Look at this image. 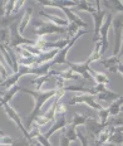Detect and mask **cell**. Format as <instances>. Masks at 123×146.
Instances as JSON below:
<instances>
[{"label":"cell","mask_w":123,"mask_h":146,"mask_svg":"<svg viewBox=\"0 0 123 146\" xmlns=\"http://www.w3.org/2000/svg\"><path fill=\"white\" fill-rule=\"evenodd\" d=\"M25 3L23 0H19V1H15V7H14V10H13V15H19V11L22 10V8L24 7Z\"/></svg>","instance_id":"ab89813d"},{"label":"cell","mask_w":123,"mask_h":146,"mask_svg":"<svg viewBox=\"0 0 123 146\" xmlns=\"http://www.w3.org/2000/svg\"><path fill=\"white\" fill-rule=\"evenodd\" d=\"M123 106V96H121L119 98H117L114 102H112L109 106H108V110H109V113L112 117H116L121 113V108Z\"/></svg>","instance_id":"cb8c5ba5"},{"label":"cell","mask_w":123,"mask_h":146,"mask_svg":"<svg viewBox=\"0 0 123 146\" xmlns=\"http://www.w3.org/2000/svg\"><path fill=\"white\" fill-rule=\"evenodd\" d=\"M20 77H23L22 73H19V72L13 73V74L9 76V77L5 81H3V83H1V86H0V88H7V90H10L11 87H14L16 84V82L20 80Z\"/></svg>","instance_id":"603a6c76"},{"label":"cell","mask_w":123,"mask_h":146,"mask_svg":"<svg viewBox=\"0 0 123 146\" xmlns=\"http://www.w3.org/2000/svg\"><path fill=\"white\" fill-rule=\"evenodd\" d=\"M101 4H103L104 7H106L108 10H109V13L113 14V11L117 14H123V1L121 0H112V1H101Z\"/></svg>","instance_id":"ac0fdd59"},{"label":"cell","mask_w":123,"mask_h":146,"mask_svg":"<svg viewBox=\"0 0 123 146\" xmlns=\"http://www.w3.org/2000/svg\"><path fill=\"white\" fill-rule=\"evenodd\" d=\"M91 116H87V115H82V113H76L73 115V120H72V122L69 123L70 127H73V129H77L78 126H80V125H84L87 123V121H88V118Z\"/></svg>","instance_id":"d4e9b609"},{"label":"cell","mask_w":123,"mask_h":146,"mask_svg":"<svg viewBox=\"0 0 123 146\" xmlns=\"http://www.w3.org/2000/svg\"><path fill=\"white\" fill-rule=\"evenodd\" d=\"M23 15H4L3 18H0V29H8V27L10 28V25L13 23H15L16 20L22 19Z\"/></svg>","instance_id":"7402d4cb"},{"label":"cell","mask_w":123,"mask_h":146,"mask_svg":"<svg viewBox=\"0 0 123 146\" xmlns=\"http://www.w3.org/2000/svg\"><path fill=\"white\" fill-rule=\"evenodd\" d=\"M1 83H3V80H1V78H0V86H1Z\"/></svg>","instance_id":"681fc988"},{"label":"cell","mask_w":123,"mask_h":146,"mask_svg":"<svg viewBox=\"0 0 123 146\" xmlns=\"http://www.w3.org/2000/svg\"><path fill=\"white\" fill-rule=\"evenodd\" d=\"M35 145H37V146H41V145L39 144V142H37V141H35Z\"/></svg>","instance_id":"c3c4849f"},{"label":"cell","mask_w":123,"mask_h":146,"mask_svg":"<svg viewBox=\"0 0 123 146\" xmlns=\"http://www.w3.org/2000/svg\"><path fill=\"white\" fill-rule=\"evenodd\" d=\"M78 103H86V105H88L93 110H97L98 112L101 111V110H103L104 107L101 105V103H98L97 101H95L94 96L92 95H80V96H76L73 97V98L69 101V105L73 106V105H78Z\"/></svg>","instance_id":"9c48e42d"},{"label":"cell","mask_w":123,"mask_h":146,"mask_svg":"<svg viewBox=\"0 0 123 146\" xmlns=\"http://www.w3.org/2000/svg\"><path fill=\"white\" fill-rule=\"evenodd\" d=\"M10 43V29H0V44L7 45Z\"/></svg>","instance_id":"1f68e13d"},{"label":"cell","mask_w":123,"mask_h":146,"mask_svg":"<svg viewBox=\"0 0 123 146\" xmlns=\"http://www.w3.org/2000/svg\"><path fill=\"white\" fill-rule=\"evenodd\" d=\"M5 5H7V1L0 0V18H3L5 15Z\"/></svg>","instance_id":"7bdbcfd3"},{"label":"cell","mask_w":123,"mask_h":146,"mask_svg":"<svg viewBox=\"0 0 123 146\" xmlns=\"http://www.w3.org/2000/svg\"><path fill=\"white\" fill-rule=\"evenodd\" d=\"M35 34L39 38H44L48 34H64L67 33V28L59 27L50 22H41V20H35L34 22Z\"/></svg>","instance_id":"7a4b0ae2"},{"label":"cell","mask_w":123,"mask_h":146,"mask_svg":"<svg viewBox=\"0 0 123 146\" xmlns=\"http://www.w3.org/2000/svg\"><path fill=\"white\" fill-rule=\"evenodd\" d=\"M108 127H123V116H116L113 118H109Z\"/></svg>","instance_id":"d6a6232c"},{"label":"cell","mask_w":123,"mask_h":146,"mask_svg":"<svg viewBox=\"0 0 123 146\" xmlns=\"http://www.w3.org/2000/svg\"><path fill=\"white\" fill-rule=\"evenodd\" d=\"M79 32V27L76 25L74 23H69V25L67 27V33H68V38H73L77 33Z\"/></svg>","instance_id":"836d02e7"},{"label":"cell","mask_w":123,"mask_h":146,"mask_svg":"<svg viewBox=\"0 0 123 146\" xmlns=\"http://www.w3.org/2000/svg\"><path fill=\"white\" fill-rule=\"evenodd\" d=\"M122 63H123V59H122Z\"/></svg>","instance_id":"816d5d0a"},{"label":"cell","mask_w":123,"mask_h":146,"mask_svg":"<svg viewBox=\"0 0 123 146\" xmlns=\"http://www.w3.org/2000/svg\"><path fill=\"white\" fill-rule=\"evenodd\" d=\"M70 145V141L65 137V135L63 133L61 136V140H59V146H69Z\"/></svg>","instance_id":"b9f144b4"},{"label":"cell","mask_w":123,"mask_h":146,"mask_svg":"<svg viewBox=\"0 0 123 146\" xmlns=\"http://www.w3.org/2000/svg\"><path fill=\"white\" fill-rule=\"evenodd\" d=\"M113 145H122L123 144V127H112V132H111L109 141Z\"/></svg>","instance_id":"e0dca14e"},{"label":"cell","mask_w":123,"mask_h":146,"mask_svg":"<svg viewBox=\"0 0 123 146\" xmlns=\"http://www.w3.org/2000/svg\"><path fill=\"white\" fill-rule=\"evenodd\" d=\"M3 136H7V135H5V133H4V132H3V131H1V130H0V137H3Z\"/></svg>","instance_id":"7dc6e473"},{"label":"cell","mask_w":123,"mask_h":146,"mask_svg":"<svg viewBox=\"0 0 123 146\" xmlns=\"http://www.w3.org/2000/svg\"><path fill=\"white\" fill-rule=\"evenodd\" d=\"M121 112H122V113H123V106H122V108H121Z\"/></svg>","instance_id":"f907efd6"},{"label":"cell","mask_w":123,"mask_h":146,"mask_svg":"<svg viewBox=\"0 0 123 146\" xmlns=\"http://www.w3.org/2000/svg\"><path fill=\"white\" fill-rule=\"evenodd\" d=\"M98 117H99V122H102L103 125L108 126V121H109V117H111V113H109V110L107 108H103L98 112Z\"/></svg>","instance_id":"4dcf8cb0"},{"label":"cell","mask_w":123,"mask_h":146,"mask_svg":"<svg viewBox=\"0 0 123 146\" xmlns=\"http://www.w3.org/2000/svg\"><path fill=\"white\" fill-rule=\"evenodd\" d=\"M59 9H62L63 13H64L65 18L68 19L69 23H74L76 25H78L79 28H88V24H87L84 20H82V18H79L78 15L74 13L73 9H69V8H64V7H61Z\"/></svg>","instance_id":"7c38bea8"},{"label":"cell","mask_w":123,"mask_h":146,"mask_svg":"<svg viewBox=\"0 0 123 146\" xmlns=\"http://www.w3.org/2000/svg\"><path fill=\"white\" fill-rule=\"evenodd\" d=\"M102 59V43L101 42H97L94 44V48H93L91 56L86 59L87 64H91L93 62H97V60H101Z\"/></svg>","instance_id":"ffe728a7"},{"label":"cell","mask_w":123,"mask_h":146,"mask_svg":"<svg viewBox=\"0 0 123 146\" xmlns=\"http://www.w3.org/2000/svg\"><path fill=\"white\" fill-rule=\"evenodd\" d=\"M16 49H18V52H19L20 56H22V58H33V57H34L32 53H29V52L26 50L24 47H22V48H16Z\"/></svg>","instance_id":"f35d334b"},{"label":"cell","mask_w":123,"mask_h":146,"mask_svg":"<svg viewBox=\"0 0 123 146\" xmlns=\"http://www.w3.org/2000/svg\"><path fill=\"white\" fill-rule=\"evenodd\" d=\"M14 7H15V1H13V0L7 1V5H5V15H13Z\"/></svg>","instance_id":"d590c367"},{"label":"cell","mask_w":123,"mask_h":146,"mask_svg":"<svg viewBox=\"0 0 123 146\" xmlns=\"http://www.w3.org/2000/svg\"><path fill=\"white\" fill-rule=\"evenodd\" d=\"M8 77H9V76H8L7 68H5V67L3 66V63H1V62H0V78H1L3 81H5Z\"/></svg>","instance_id":"60d3db41"},{"label":"cell","mask_w":123,"mask_h":146,"mask_svg":"<svg viewBox=\"0 0 123 146\" xmlns=\"http://www.w3.org/2000/svg\"><path fill=\"white\" fill-rule=\"evenodd\" d=\"M74 9L76 10H80V11H87V13H89L91 15H93L97 11V8H94V5L91 1H78V5Z\"/></svg>","instance_id":"484cf974"},{"label":"cell","mask_w":123,"mask_h":146,"mask_svg":"<svg viewBox=\"0 0 123 146\" xmlns=\"http://www.w3.org/2000/svg\"><path fill=\"white\" fill-rule=\"evenodd\" d=\"M20 20H16L15 23H13L10 25V43H9V47L10 48H19L20 45H35V40H32V39L25 38L24 35L20 34L19 32V24Z\"/></svg>","instance_id":"3957f363"},{"label":"cell","mask_w":123,"mask_h":146,"mask_svg":"<svg viewBox=\"0 0 123 146\" xmlns=\"http://www.w3.org/2000/svg\"><path fill=\"white\" fill-rule=\"evenodd\" d=\"M64 135H65V137L69 140L70 142H74V141H77V140H78V131H77V129H73V127H70L69 125L67 126V130H65Z\"/></svg>","instance_id":"f546056e"},{"label":"cell","mask_w":123,"mask_h":146,"mask_svg":"<svg viewBox=\"0 0 123 146\" xmlns=\"http://www.w3.org/2000/svg\"><path fill=\"white\" fill-rule=\"evenodd\" d=\"M67 66L69 67L73 72L78 73L79 76H82L84 80H87L88 82H91V83H94V78H93L92 73H91V68H89V64H87V62L82 63H72V62H68Z\"/></svg>","instance_id":"ba28073f"},{"label":"cell","mask_w":123,"mask_h":146,"mask_svg":"<svg viewBox=\"0 0 123 146\" xmlns=\"http://www.w3.org/2000/svg\"><path fill=\"white\" fill-rule=\"evenodd\" d=\"M98 98L97 100H99V101H104V102H114L117 98H119V96L118 93H114V92H112V91H109L108 88L106 87L103 91H101L99 93H98Z\"/></svg>","instance_id":"d6986e66"},{"label":"cell","mask_w":123,"mask_h":146,"mask_svg":"<svg viewBox=\"0 0 123 146\" xmlns=\"http://www.w3.org/2000/svg\"><path fill=\"white\" fill-rule=\"evenodd\" d=\"M39 15L40 17H44L48 19V22L55 24V25H59V27H64V28H67L68 25H69V22H68L67 18H63V17H58V15H53V14H48L45 11L40 10L39 11Z\"/></svg>","instance_id":"9a60e30c"},{"label":"cell","mask_w":123,"mask_h":146,"mask_svg":"<svg viewBox=\"0 0 123 146\" xmlns=\"http://www.w3.org/2000/svg\"><path fill=\"white\" fill-rule=\"evenodd\" d=\"M91 73H92V76H93V78H94V82L97 84H108L109 83V78L107 77V74H104V73H102V72H95V71H93V69H91Z\"/></svg>","instance_id":"83f0119b"},{"label":"cell","mask_w":123,"mask_h":146,"mask_svg":"<svg viewBox=\"0 0 123 146\" xmlns=\"http://www.w3.org/2000/svg\"><path fill=\"white\" fill-rule=\"evenodd\" d=\"M111 132H112V127H106V129H104L103 131L94 139L93 146H104L108 141H109Z\"/></svg>","instance_id":"2e32d148"},{"label":"cell","mask_w":123,"mask_h":146,"mask_svg":"<svg viewBox=\"0 0 123 146\" xmlns=\"http://www.w3.org/2000/svg\"><path fill=\"white\" fill-rule=\"evenodd\" d=\"M67 126H68V120L65 118V116H59V117H57V121L52 125V127H50L48 131L44 132L43 135L49 140L50 136H52L54 132L59 131V130H63V129H67Z\"/></svg>","instance_id":"5bb4252c"},{"label":"cell","mask_w":123,"mask_h":146,"mask_svg":"<svg viewBox=\"0 0 123 146\" xmlns=\"http://www.w3.org/2000/svg\"><path fill=\"white\" fill-rule=\"evenodd\" d=\"M104 146H117V145H113V144H111V142H107Z\"/></svg>","instance_id":"bcb514c9"},{"label":"cell","mask_w":123,"mask_h":146,"mask_svg":"<svg viewBox=\"0 0 123 146\" xmlns=\"http://www.w3.org/2000/svg\"><path fill=\"white\" fill-rule=\"evenodd\" d=\"M78 140L80 141V144H82V146H89V141H88V137L84 135L83 132L78 131Z\"/></svg>","instance_id":"74e56055"},{"label":"cell","mask_w":123,"mask_h":146,"mask_svg":"<svg viewBox=\"0 0 123 146\" xmlns=\"http://www.w3.org/2000/svg\"><path fill=\"white\" fill-rule=\"evenodd\" d=\"M50 77H53L52 71L48 73L47 76H41V77L34 78V80L32 81V83H33V84H35V90H37V91H41V87H43V84L45 83V82L49 81V80H50Z\"/></svg>","instance_id":"f1b7e54d"},{"label":"cell","mask_w":123,"mask_h":146,"mask_svg":"<svg viewBox=\"0 0 123 146\" xmlns=\"http://www.w3.org/2000/svg\"><path fill=\"white\" fill-rule=\"evenodd\" d=\"M32 141H29L28 139L25 137H19V139H15L13 141V144H11L10 146H29L30 145Z\"/></svg>","instance_id":"e575fe53"},{"label":"cell","mask_w":123,"mask_h":146,"mask_svg":"<svg viewBox=\"0 0 123 146\" xmlns=\"http://www.w3.org/2000/svg\"><path fill=\"white\" fill-rule=\"evenodd\" d=\"M22 92L30 95L33 97V100H34V108H33V111L30 112V115H29V116L25 118L26 129H32L34 120L41 113L40 110L44 106V103H45L49 98H52V97H55V95H57V88H54V90H45V91H43V90H41V91H37V90H28V88H22Z\"/></svg>","instance_id":"6da1fadb"},{"label":"cell","mask_w":123,"mask_h":146,"mask_svg":"<svg viewBox=\"0 0 123 146\" xmlns=\"http://www.w3.org/2000/svg\"><path fill=\"white\" fill-rule=\"evenodd\" d=\"M4 107V112L8 115V117L10 118L11 121H13L14 123L18 126V129L20 130L23 133H24V137L25 139H28L29 141H33V139H32V136H30V132H28V130H26V126H24L23 125V120H22V117L18 115V112L14 110L13 107H11L9 103H7V105H4L3 106Z\"/></svg>","instance_id":"52a82bcc"},{"label":"cell","mask_w":123,"mask_h":146,"mask_svg":"<svg viewBox=\"0 0 123 146\" xmlns=\"http://www.w3.org/2000/svg\"><path fill=\"white\" fill-rule=\"evenodd\" d=\"M112 23H113V14L108 11L107 14V18L104 20V24L101 29V34H99V42L102 43V53H104L107 49H108V30L112 27Z\"/></svg>","instance_id":"30bf717a"},{"label":"cell","mask_w":123,"mask_h":146,"mask_svg":"<svg viewBox=\"0 0 123 146\" xmlns=\"http://www.w3.org/2000/svg\"><path fill=\"white\" fill-rule=\"evenodd\" d=\"M32 14H33V9H32V8H26L25 11H24V14H23L22 20H20V24H19V32H20V34H22V35L24 34V32H25L26 27H28L29 22H30Z\"/></svg>","instance_id":"44dd1931"},{"label":"cell","mask_w":123,"mask_h":146,"mask_svg":"<svg viewBox=\"0 0 123 146\" xmlns=\"http://www.w3.org/2000/svg\"><path fill=\"white\" fill-rule=\"evenodd\" d=\"M0 53H1V57L5 59V62H7V64L11 68V71L14 72V69H15V66H14V62H13V58H11L10 53L8 52L7 47H5L4 44H0Z\"/></svg>","instance_id":"4316f807"},{"label":"cell","mask_w":123,"mask_h":146,"mask_svg":"<svg viewBox=\"0 0 123 146\" xmlns=\"http://www.w3.org/2000/svg\"><path fill=\"white\" fill-rule=\"evenodd\" d=\"M86 125H87V132L89 133V136H91L92 139L97 137V136L99 135L106 127H108V126H106V125H103L102 122H99V121L94 120L93 117H89Z\"/></svg>","instance_id":"8fae6325"},{"label":"cell","mask_w":123,"mask_h":146,"mask_svg":"<svg viewBox=\"0 0 123 146\" xmlns=\"http://www.w3.org/2000/svg\"><path fill=\"white\" fill-rule=\"evenodd\" d=\"M65 111H67V108H65V105H64V103H62V102H59L58 103V107H57V115H55V117L64 116Z\"/></svg>","instance_id":"8d00e7d4"},{"label":"cell","mask_w":123,"mask_h":146,"mask_svg":"<svg viewBox=\"0 0 123 146\" xmlns=\"http://www.w3.org/2000/svg\"><path fill=\"white\" fill-rule=\"evenodd\" d=\"M119 58H121V60L123 59V39H122V48H121V53H119Z\"/></svg>","instance_id":"f6af8a7d"},{"label":"cell","mask_w":123,"mask_h":146,"mask_svg":"<svg viewBox=\"0 0 123 146\" xmlns=\"http://www.w3.org/2000/svg\"><path fill=\"white\" fill-rule=\"evenodd\" d=\"M95 8H97V11L92 15L93 17V22H94V30H93V43H97L99 42V34H101V29L104 24V20L107 18V11L102 10L101 8V1H95Z\"/></svg>","instance_id":"5b68a950"},{"label":"cell","mask_w":123,"mask_h":146,"mask_svg":"<svg viewBox=\"0 0 123 146\" xmlns=\"http://www.w3.org/2000/svg\"><path fill=\"white\" fill-rule=\"evenodd\" d=\"M113 35H114V50L113 56H119L122 48V39H123V14H116L112 23Z\"/></svg>","instance_id":"277c9868"},{"label":"cell","mask_w":123,"mask_h":146,"mask_svg":"<svg viewBox=\"0 0 123 146\" xmlns=\"http://www.w3.org/2000/svg\"><path fill=\"white\" fill-rule=\"evenodd\" d=\"M88 32H89L88 29H86V30H79V32H78L77 34L74 35L73 38H72V40L69 42V44H68L65 48H63V49L59 52L58 54H57V57L52 60V66H57V64H67V63H68V60H67V54H68V52H69V49H70L72 47H73L74 43H76V42L80 38V36L84 35L86 33H88Z\"/></svg>","instance_id":"8992f818"},{"label":"cell","mask_w":123,"mask_h":146,"mask_svg":"<svg viewBox=\"0 0 123 146\" xmlns=\"http://www.w3.org/2000/svg\"><path fill=\"white\" fill-rule=\"evenodd\" d=\"M101 64H103L111 73H118V66L122 62L118 56H111V57H104L101 60Z\"/></svg>","instance_id":"4fadbf2b"},{"label":"cell","mask_w":123,"mask_h":146,"mask_svg":"<svg viewBox=\"0 0 123 146\" xmlns=\"http://www.w3.org/2000/svg\"><path fill=\"white\" fill-rule=\"evenodd\" d=\"M118 73H121V74L123 76V63L122 62L119 63V66H118Z\"/></svg>","instance_id":"ee69618b"}]
</instances>
